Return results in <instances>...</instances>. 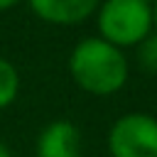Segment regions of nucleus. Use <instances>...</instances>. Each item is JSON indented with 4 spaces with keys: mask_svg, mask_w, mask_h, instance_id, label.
<instances>
[{
    "mask_svg": "<svg viewBox=\"0 0 157 157\" xmlns=\"http://www.w3.org/2000/svg\"><path fill=\"white\" fill-rule=\"evenodd\" d=\"M74 83L91 96H113L128 83V56L101 37H83L69 54Z\"/></svg>",
    "mask_w": 157,
    "mask_h": 157,
    "instance_id": "nucleus-1",
    "label": "nucleus"
},
{
    "mask_svg": "<svg viewBox=\"0 0 157 157\" xmlns=\"http://www.w3.org/2000/svg\"><path fill=\"white\" fill-rule=\"evenodd\" d=\"M101 39L118 49L137 47L152 34V2L147 0H101L96 10Z\"/></svg>",
    "mask_w": 157,
    "mask_h": 157,
    "instance_id": "nucleus-2",
    "label": "nucleus"
},
{
    "mask_svg": "<svg viewBox=\"0 0 157 157\" xmlns=\"http://www.w3.org/2000/svg\"><path fill=\"white\" fill-rule=\"evenodd\" d=\"M110 157H157V118L125 113L108 130Z\"/></svg>",
    "mask_w": 157,
    "mask_h": 157,
    "instance_id": "nucleus-3",
    "label": "nucleus"
},
{
    "mask_svg": "<svg viewBox=\"0 0 157 157\" xmlns=\"http://www.w3.org/2000/svg\"><path fill=\"white\" fill-rule=\"evenodd\" d=\"M27 5L47 25L74 27L96 15L101 0H27Z\"/></svg>",
    "mask_w": 157,
    "mask_h": 157,
    "instance_id": "nucleus-4",
    "label": "nucleus"
},
{
    "mask_svg": "<svg viewBox=\"0 0 157 157\" xmlns=\"http://www.w3.org/2000/svg\"><path fill=\"white\" fill-rule=\"evenodd\" d=\"M81 132L69 120H52L42 128L34 145V157H78Z\"/></svg>",
    "mask_w": 157,
    "mask_h": 157,
    "instance_id": "nucleus-5",
    "label": "nucleus"
},
{
    "mask_svg": "<svg viewBox=\"0 0 157 157\" xmlns=\"http://www.w3.org/2000/svg\"><path fill=\"white\" fill-rule=\"evenodd\" d=\"M17 93H20V71L10 59L0 56V110L12 105Z\"/></svg>",
    "mask_w": 157,
    "mask_h": 157,
    "instance_id": "nucleus-6",
    "label": "nucleus"
},
{
    "mask_svg": "<svg viewBox=\"0 0 157 157\" xmlns=\"http://www.w3.org/2000/svg\"><path fill=\"white\" fill-rule=\"evenodd\" d=\"M137 47H140V64H142L147 71L157 74V37L150 34V37L142 39Z\"/></svg>",
    "mask_w": 157,
    "mask_h": 157,
    "instance_id": "nucleus-7",
    "label": "nucleus"
},
{
    "mask_svg": "<svg viewBox=\"0 0 157 157\" xmlns=\"http://www.w3.org/2000/svg\"><path fill=\"white\" fill-rule=\"evenodd\" d=\"M152 32H155V37H157V0L152 2Z\"/></svg>",
    "mask_w": 157,
    "mask_h": 157,
    "instance_id": "nucleus-8",
    "label": "nucleus"
},
{
    "mask_svg": "<svg viewBox=\"0 0 157 157\" xmlns=\"http://www.w3.org/2000/svg\"><path fill=\"white\" fill-rule=\"evenodd\" d=\"M17 2H20V0H0V12H2V10H10V7H15Z\"/></svg>",
    "mask_w": 157,
    "mask_h": 157,
    "instance_id": "nucleus-9",
    "label": "nucleus"
},
{
    "mask_svg": "<svg viewBox=\"0 0 157 157\" xmlns=\"http://www.w3.org/2000/svg\"><path fill=\"white\" fill-rule=\"evenodd\" d=\"M0 157H12V152L7 150V145H5V142H0Z\"/></svg>",
    "mask_w": 157,
    "mask_h": 157,
    "instance_id": "nucleus-10",
    "label": "nucleus"
},
{
    "mask_svg": "<svg viewBox=\"0 0 157 157\" xmlns=\"http://www.w3.org/2000/svg\"><path fill=\"white\" fill-rule=\"evenodd\" d=\"M147 2H155V0H147Z\"/></svg>",
    "mask_w": 157,
    "mask_h": 157,
    "instance_id": "nucleus-11",
    "label": "nucleus"
}]
</instances>
